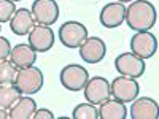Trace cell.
<instances>
[{"instance_id":"1","label":"cell","mask_w":159,"mask_h":119,"mask_svg":"<svg viewBox=\"0 0 159 119\" xmlns=\"http://www.w3.org/2000/svg\"><path fill=\"white\" fill-rule=\"evenodd\" d=\"M156 8L148 0H132L130 5L126 8L124 21L127 22V27L135 32L150 30L156 24Z\"/></svg>"},{"instance_id":"2","label":"cell","mask_w":159,"mask_h":119,"mask_svg":"<svg viewBox=\"0 0 159 119\" xmlns=\"http://www.w3.org/2000/svg\"><path fill=\"white\" fill-rule=\"evenodd\" d=\"M43 72L38 67H27V68H18L15 86L21 90L22 95H32L43 87Z\"/></svg>"},{"instance_id":"3","label":"cell","mask_w":159,"mask_h":119,"mask_svg":"<svg viewBox=\"0 0 159 119\" xmlns=\"http://www.w3.org/2000/svg\"><path fill=\"white\" fill-rule=\"evenodd\" d=\"M88 79H89V73L83 65L69 64L61 70V84L67 90L78 92L84 89Z\"/></svg>"},{"instance_id":"4","label":"cell","mask_w":159,"mask_h":119,"mask_svg":"<svg viewBox=\"0 0 159 119\" xmlns=\"http://www.w3.org/2000/svg\"><path fill=\"white\" fill-rule=\"evenodd\" d=\"M139 90H140V86L137 83V79L123 76V75L116 76L110 84V92H111L113 99L123 102V103H127V102H132L134 99H137Z\"/></svg>"},{"instance_id":"5","label":"cell","mask_w":159,"mask_h":119,"mask_svg":"<svg viewBox=\"0 0 159 119\" xmlns=\"http://www.w3.org/2000/svg\"><path fill=\"white\" fill-rule=\"evenodd\" d=\"M157 51V38L150 32L143 30L137 32L130 38V52L139 56L140 59H151Z\"/></svg>"},{"instance_id":"6","label":"cell","mask_w":159,"mask_h":119,"mask_svg":"<svg viewBox=\"0 0 159 119\" xmlns=\"http://www.w3.org/2000/svg\"><path fill=\"white\" fill-rule=\"evenodd\" d=\"M88 38V29L81 22H76V21H67L61 25L59 29V40L61 43L65 48H80L84 40Z\"/></svg>"},{"instance_id":"7","label":"cell","mask_w":159,"mask_h":119,"mask_svg":"<svg viewBox=\"0 0 159 119\" xmlns=\"http://www.w3.org/2000/svg\"><path fill=\"white\" fill-rule=\"evenodd\" d=\"M115 68L119 75L137 79L145 73V60L132 52H123L115 59Z\"/></svg>"},{"instance_id":"8","label":"cell","mask_w":159,"mask_h":119,"mask_svg":"<svg viewBox=\"0 0 159 119\" xmlns=\"http://www.w3.org/2000/svg\"><path fill=\"white\" fill-rule=\"evenodd\" d=\"M30 13L37 24L52 25L59 19V5L56 0H34Z\"/></svg>"},{"instance_id":"9","label":"cell","mask_w":159,"mask_h":119,"mask_svg":"<svg viewBox=\"0 0 159 119\" xmlns=\"http://www.w3.org/2000/svg\"><path fill=\"white\" fill-rule=\"evenodd\" d=\"M111 95L110 92V83L107 78L94 76L89 78L84 86V99L92 105H100L102 102L108 100Z\"/></svg>"},{"instance_id":"10","label":"cell","mask_w":159,"mask_h":119,"mask_svg":"<svg viewBox=\"0 0 159 119\" xmlns=\"http://www.w3.org/2000/svg\"><path fill=\"white\" fill-rule=\"evenodd\" d=\"M54 45V32L51 25L37 24L29 32V46L37 52H46Z\"/></svg>"},{"instance_id":"11","label":"cell","mask_w":159,"mask_h":119,"mask_svg":"<svg viewBox=\"0 0 159 119\" xmlns=\"http://www.w3.org/2000/svg\"><path fill=\"white\" fill-rule=\"evenodd\" d=\"M105 54H107V46L99 37H88L80 45V57L86 64H99L102 62Z\"/></svg>"},{"instance_id":"12","label":"cell","mask_w":159,"mask_h":119,"mask_svg":"<svg viewBox=\"0 0 159 119\" xmlns=\"http://www.w3.org/2000/svg\"><path fill=\"white\" fill-rule=\"evenodd\" d=\"M124 16H126L124 3L111 2V3H107L102 8L99 19H100V24L105 29H116L124 22Z\"/></svg>"},{"instance_id":"13","label":"cell","mask_w":159,"mask_h":119,"mask_svg":"<svg viewBox=\"0 0 159 119\" xmlns=\"http://www.w3.org/2000/svg\"><path fill=\"white\" fill-rule=\"evenodd\" d=\"M129 113L132 119H157V102L150 97L134 99Z\"/></svg>"},{"instance_id":"14","label":"cell","mask_w":159,"mask_h":119,"mask_svg":"<svg viewBox=\"0 0 159 119\" xmlns=\"http://www.w3.org/2000/svg\"><path fill=\"white\" fill-rule=\"evenodd\" d=\"M35 25L34 16L32 13L27 8H19L15 11L13 18L10 19V29L15 35L24 37V35H29V32L32 30V27Z\"/></svg>"},{"instance_id":"15","label":"cell","mask_w":159,"mask_h":119,"mask_svg":"<svg viewBox=\"0 0 159 119\" xmlns=\"http://www.w3.org/2000/svg\"><path fill=\"white\" fill-rule=\"evenodd\" d=\"M37 60V51H34L29 45H16L13 46L10 52V62L15 65L16 68H27L32 67Z\"/></svg>"},{"instance_id":"16","label":"cell","mask_w":159,"mask_h":119,"mask_svg":"<svg viewBox=\"0 0 159 119\" xmlns=\"http://www.w3.org/2000/svg\"><path fill=\"white\" fill-rule=\"evenodd\" d=\"M99 119H126L127 117V108L123 102L116 99L105 100L100 103V108L97 110Z\"/></svg>"},{"instance_id":"17","label":"cell","mask_w":159,"mask_h":119,"mask_svg":"<svg viewBox=\"0 0 159 119\" xmlns=\"http://www.w3.org/2000/svg\"><path fill=\"white\" fill-rule=\"evenodd\" d=\"M37 110V103L34 99L22 95L13 107L10 108L8 114L10 119H30L34 117V113Z\"/></svg>"},{"instance_id":"18","label":"cell","mask_w":159,"mask_h":119,"mask_svg":"<svg viewBox=\"0 0 159 119\" xmlns=\"http://www.w3.org/2000/svg\"><path fill=\"white\" fill-rule=\"evenodd\" d=\"M22 97L21 90L15 84H0V107L10 110Z\"/></svg>"},{"instance_id":"19","label":"cell","mask_w":159,"mask_h":119,"mask_svg":"<svg viewBox=\"0 0 159 119\" xmlns=\"http://www.w3.org/2000/svg\"><path fill=\"white\" fill-rule=\"evenodd\" d=\"M72 117L73 119H97L99 114H97V108L96 105L92 103H80L75 107L73 113H72Z\"/></svg>"},{"instance_id":"20","label":"cell","mask_w":159,"mask_h":119,"mask_svg":"<svg viewBox=\"0 0 159 119\" xmlns=\"http://www.w3.org/2000/svg\"><path fill=\"white\" fill-rule=\"evenodd\" d=\"M18 68L10 60H0V84H15Z\"/></svg>"},{"instance_id":"21","label":"cell","mask_w":159,"mask_h":119,"mask_svg":"<svg viewBox=\"0 0 159 119\" xmlns=\"http://www.w3.org/2000/svg\"><path fill=\"white\" fill-rule=\"evenodd\" d=\"M16 5L11 0H0V24L2 22H10L16 11Z\"/></svg>"},{"instance_id":"22","label":"cell","mask_w":159,"mask_h":119,"mask_svg":"<svg viewBox=\"0 0 159 119\" xmlns=\"http://www.w3.org/2000/svg\"><path fill=\"white\" fill-rule=\"evenodd\" d=\"M11 52V45L5 37H0V60H7Z\"/></svg>"},{"instance_id":"23","label":"cell","mask_w":159,"mask_h":119,"mask_svg":"<svg viewBox=\"0 0 159 119\" xmlns=\"http://www.w3.org/2000/svg\"><path fill=\"white\" fill-rule=\"evenodd\" d=\"M34 119H54V114L48 108H38L34 113Z\"/></svg>"},{"instance_id":"24","label":"cell","mask_w":159,"mask_h":119,"mask_svg":"<svg viewBox=\"0 0 159 119\" xmlns=\"http://www.w3.org/2000/svg\"><path fill=\"white\" fill-rule=\"evenodd\" d=\"M0 119H10V114H8V110L0 107Z\"/></svg>"},{"instance_id":"25","label":"cell","mask_w":159,"mask_h":119,"mask_svg":"<svg viewBox=\"0 0 159 119\" xmlns=\"http://www.w3.org/2000/svg\"><path fill=\"white\" fill-rule=\"evenodd\" d=\"M119 3H127V2H132V0H118Z\"/></svg>"},{"instance_id":"26","label":"cell","mask_w":159,"mask_h":119,"mask_svg":"<svg viewBox=\"0 0 159 119\" xmlns=\"http://www.w3.org/2000/svg\"><path fill=\"white\" fill-rule=\"evenodd\" d=\"M11 2H19V0H11Z\"/></svg>"},{"instance_id":"27","label":"cell","mask_w":159,"mask_h":119,"mask_svg":"<svg viewBox=\"0 0 159 119\" xmlns=\"http://www.w3.org/2000/svg\"><path fill=\"white\" fill-rule=\"evenodd\" d=\"M0 30H2V25H0Z\"/></svg>"}]
</instances>
